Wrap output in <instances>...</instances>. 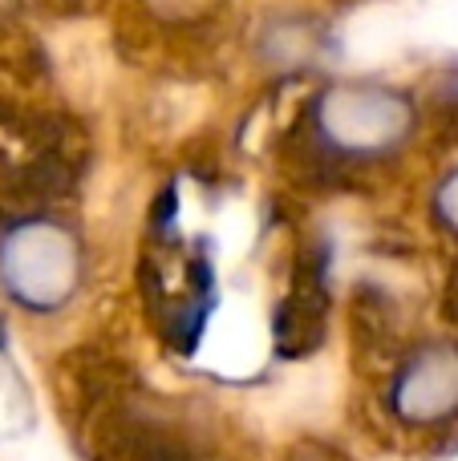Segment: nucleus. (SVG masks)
I'll list each match as a JSON object with an SVG mask.
<instances>
[{"mask_svg":"<svg viewBox=\"0 0 458 461\" xmlns=\"http://www.w3.org/2000/svg\"><path fill=\"white\" fill-rule=\"evenodd\" d=\"M316 146L341 162H381L418 130V110L406 89L381 81H333L308 105Z\"/></svg>","mask_w":458,"mask_h":461,"instance_id":"f257e3e1","label":"nucleus"},{"mask_svg":"<svg viewBox=\"0 0 458 461\" xmlns=\"http://www.w3.org/2000/svg\"><path fill=\"white\" fill-rule=\"evenodd\" d=\"M86 279L78 230L53 215L16 219L0 230V287L24 312H61Z\"/></svg>","mask_w":458,"mask_h":461,"instance_id":"f03ea898","label":"nucleus"},{"mask_svg":"<svg viewBox=\"0 0 458 461\" xmlns=\"http://www.w3.org/2000/svg\"><path fill=\"white\" fill-rule=\"evenodd\" d=\"M97 449L105 461H224L207 441L191 438L183 417L167 409L126 401L97 421Z\"/></svg>","mask_w":458,"mask_h":461,"instance_id":"7ed1b4c3","label":"nucleus"},{"mask_svg":"<svg viewBox=\"0 0 458 461\" xmlns=\"http://www.w3.org/2000/svg\"><path fill=\"white\" fill-rule=\"evenodd\" d=\"M389 409L402 425L435 429L458 417V344L435 340L414 348L389 381Z\"/></svg>","mask_w":458,"mask_h":461,"instance_id":"20e7f679","label":"nucleus"},{"mask_svg":"<svg viewBox=\"0 0 458 461\" xmlns=\"http://www.w3.org/2000/svg\"><path fill=\"white\" fill-rule=\"evenodd\" d=\"M146 13L162 24H191V21H203L211 16L224 0H142Z\"/></svg>","mask_w":458,"mask_h":461,"instance_id":"39448f33","label":"nucleus"},{"mask_svg":"<svg viewBox=\"0 0 458 461\" xmlns=\"http://www.w3.org/2000/svg\"><path fill=\"white\" fill-rule=\"evenodd\" d=\"M435 219L451 230V235H458V167L435 186Z\"/></svg>","mask_w":458,"mask_h":461,"instance_id":"423d86ee","label":"nucleus"},{"mask_svg":"<svg viewBox=\"0 0 458 461\" xmlns=\"http://www.w3.org/2000/svg\"><path fill=\"white\" fill-rule=\"evenodd\" d=\"M284 461H349V454L333 441H321V438H305L297 446H289Z\"/></svg>","mask_w":458,"mask_h":461,"instance_id":"0eeeda50","label":"nucleus"}]
</instances>
